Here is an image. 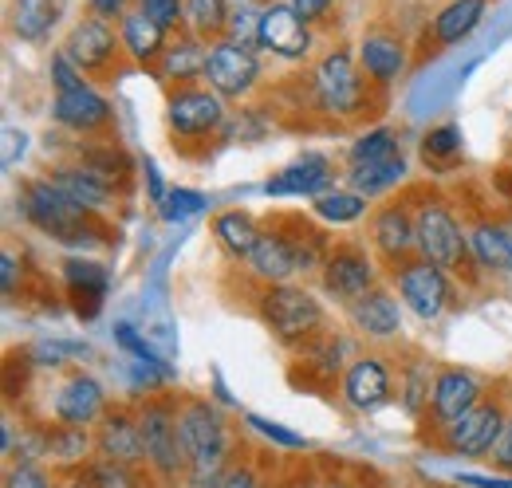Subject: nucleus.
I'll return each instance as SVG.
<instances>
[{
    "mask_svg": "<svg viewBox=\"0 0 512 488\" xmlns=\"http://www.w3.org/2000/svg\"><path fill=\"white\" fill-rule=\"evenodd\" d=\"M178 429H182V449H186L190 473H221V461L229 449V433H225L221 414L209 402H190L178 414Z\"/></svg>",
    "mask_w": 512,
    "mask_h": 488,
    "instance_id": "1",
    "label": "nucleus"
},
{
    "mask_svg": "<svg viewBox=\"0 0 512 488\" xmlns=\"http://www.w3.org/2000/svg\"><path fill=\"white\" fill-rule=\"evenodd\" d=\"M24 213L36 229L56 241H83L87 237V209H79L56 182H32L24 189Z\"/></svg>",
    "mask_w": 512,
    "mask_h": 488,
    "instance_id": "2",
    "label": "nucleus"
},
{
    "mask_svg": "<svg viewBox=\"0 0 512 488\" xmlns=\"http://www.w3.org/2000/svg\"><path fill=\"white\" fill-rule=\"evenodd\" d=\"M264 319L268 327L284 339V343H296L304 335H312L323 323V307L316 304L312 292L304 288H292V284H272L264 292Z\"/></svg>",
    "mask_w": 512,
    "mask_h": 488,
    "instance_id": "3",
    "label": "nucleus"
},
{
    "mask_svg": "<svg viewBox=\"0 0 512 488\" xmlns=\"http://www.w3.org/2000/svg\"><path fill=\"white\" fill-rule=\"evenodd\" d=\"M414 237H418L422 260H430L438 268H457L461 256H465V237H461L453 213L438 201H426L414 213Z\"/></svg>",
    "mask_w": 512,
    "mask_h": 488,
    "instance_id": "4",
    "label": "nucleus"
},
{
    "mask_svg": "<svg viewBox=\"0 0 512 488\" xmlns=\"http://www.w3.org/2000/svg\"><path fill=\"white\" fill-rule=\"evenodd\" d=\"M138 429H142V449H146V461L162 473V477H174L182 465H186V449H182V429H178V414L162 402L146 406L142 418H138Z\"/></svg>",
    "mask_w": 512,
    "mask_h": 488,
    "instance_id": "5",
    "label": "nucleus"
},
{
    "mask_svg": "<svg viewBox=\"0 0 512 488\" xmlns=\"http://www.w3.org/2000/svg\"><path fill=\"white\" fill-rule=\"evenodd\" d=\"M205 79L221 99H241L256 83V56L241 40H217L205 60Z\"/></svg>",
    "mask_w": 512,
    "mask_h": 488,
    "instance_id": "6",
    "label": "nucleus"
},
{
    "mask_svg": "<svg viewBox=\"0 0 512 488\" xmlns=\"http://www.w3.org/2000/svg\"><path fill=\"white\" fill-rule=\"evenodd\" d=\"M256 40H260V48H268L280 60H304L312 48L308 20L292 4H268L256 16Z\"/></svg>",
    "mask_w": 512,
    "mask_h": 488,
    "instance_id": "7",
    "label": "nucleus"
},
{
    "mask_svg": "<svg viewBox=\"0 0 512 488\" xmlns=\"http://www.w3.org/2000/svg\"><path fill=\"white\" fill-rule=\"evenodd\" d=\"M316 95H320V107L327 115H355L359 103H363V79L355 71V63L347 52H331L323 56V63L316 67Z\"/></svg>",
    "mask_w": 512,
    "mask_h": 488,
    "instance_id": "8",
    "label": "nucleus"
},
{
    "mask_svg": "<svg viewBox=\"0 0 512 488\" xmlns=\"http://www.w3.org/2000/svg\"><path fill=\"white\" fill-rule=\"evenodd\" d=\"M398 292L406 307L422 319H438L449 307V280L446 268L430 264V260H410L398 268Z\"/></svg>",
    "mask_w": 512,
    "mask_h": 488,
    "instance_id": "9",
    "label": "nucleus"
},
{
    "mask_svg": "<svg viewBox=\"0 0 512 488\" xmlns=\"http://www.w3.org/2000/svg\"><path fill=\"white\" fill-rule=\"evenodd\" d=\"M119 48H123V40H115L111 24L99 20V16H91V20H79V24L71 28V36H67V44H64V56L75 63L83 75H95V71H107V67L115 63Z\"/></svg>",
    "mask_w": 512,
    "mask_h": 488,
    "instance_id": "10",
    "label": "nucleus"
},
{
    "mask_svg": "<svg viewBox=\"0 0 512 488\" xmlns=\"http://www.w3.org/2000/svg\"><path fill=\"white\" fill-rule=\"evenodd\" d=\"M505 433V418L497 406H473L469 414H461L457 422L446 426V445L453 453H465V457H481V453H493V445L501 441Z\"/></svg>",
    "mask_w": 512,
    "mask_h": 488,
    "instance_id": "11",
    "label": "nucleus"
},
{
    "mask_svg": "<svg viewBox=\"0 0 512 488\" xmlns=\"http://www.w3.org/2000/svg\"><path fill=\"white\" fill-rule=\"evenodd\" d=\"M323 288L335 296V300H359V296H367L371 288H375V268H371V260H367V252H359V248H351V244H343V248H335L331 256H327V264H323Z\"/></svg>",
    "mask_w": 512,
    "mask_h": 488,
    "instance_id": "12",
    "label": "nucleus"
},
{
    "mask_svg": "<svg viewBox=\"0 0 512 488\" xmlns=\"http://www.w3.org/2000/svg\"><path fill=\"white\" fill-rule=\"evenodd\" d=\"M166 119L170 130L182 134V138H197V134H209L217 130L225 119V107H221V95L217 91H201V87H186L170 99L166 107Z\"/></svg>",
    "mask_w": 512,
    "mask_h": 488,
    "instance_id": "13",
    "label": "nucleus"
},
{
    "mask_svg": "<svg viewBox=\"0 0 512 488\" xmlns=\"http://www.w3.org/2000/svg\"><path fill=\"white\" fill-rule=\"evenodd\" d=\"M331 185V162L323 154H304L300 162H292L288 170H280L276 178L264 182L268 197H320Z\"/></svg>",
    "mask_w": 512,
    "mask_h": 488,
    "instance_id": "14",
    "label": "nucleus"
},
{
    "mask_svg": "<svg viewBox=\"0 0 512 488\" xmlns=\"http://www.w3.org/2000/svg\"><path fill=\"white\" fill-rule=\"evenodd\" d=\"M477 398H481V386H477L473 374H465V370H442V374L434 378L430 406H434L438 422L449 426V422H457L461 414H469V410L477 406Z\"/></svg>",
    "mask_w": 512,
    "mask_h": 488,
    "instance_id": "15",
    "label": "nucleus"
},
{
    "mask_svg": "<svg viewBox=\"0 0 512 488\" xmlns=\"http://www.w3.org/2000/svg\"><path fill=\"white\" fill-rule=\"evenodd\" d=\"M52 111H56V122H64V126L79 130V134H91V130L111 122L107 99L99 91H91L87 83L75 87V91H56V107Z\"/></svg>",
    "mask_w": 512,
    "mask_h": 488,
    "instance_id": "16",
    "label": "nucleus"
},
{
    "mask_svg": "<svg viewBox=\"0 0 512 488\" xmlns=\"http://www.w3.org/2000/svg\"><path fill=\"white\" fill-rule=\"evenodd\" d=\"M103 414V386L87 374L67 378L56 394V418L64 426H91Z\"/></svg>",
    "mask_w": 512,
    "mask_h": 488,
    "instance_id": "17",
    "label": "nucleus"
},
{
    "mask_svg": "<svg viewBox=\"0 0 512 488\" xmlns=\"http://www.w3.org/2000/svg\"><path fill=\"white\" fill-rule=\"evenodd\" d=\"M343 394L355 410H379L390 398V374L379 359H359L343 378Z\"/></svg>",
    "mask_w": 512,
    "mask_h": 488,
    "instance_id": "18",
    "label": "nucleus"
},
{
    "mask_svg": "<svg viewBox=\"0 0 512 488\" xmlns=\"http://www.w3.org/2000/svg\"><path fill=\"white\" fill-rule=\"evenodd\" d=\"M119 40L138 63L162 60V52H166V28L154 24L142 8H130L127 16L119 20Z\"/></svg>",
    "mask_w": 512,
    "mask_h": 488,
    "instance_id": "19",
    "label": "nucleus"
},
{
    "mask_svg": "<svg viewBox=\"0 0 512 488\" xmlns=\"http://www.w3.org/2000/svg\"><path fill=\"white\" fill-rule=\"evenodd\" d=\"M371 237H375V248L383 252L386 260H402V256H410L418 248L414 217L402 205H386L383 213L375 217V225H371Z\"/></svg>",
    "mask_w": 512,
    "mask_h": 488,
    "instance_id": "20",
    "label": "nucleus"
},
{
    "mask_svg": "<svg viewBox=\"0 0 512 488\" xmlns=\"http://www.w3.org/2000/svg\"><path fill=\"white\" fill-rule=\"evenodd\" d=\"M245 260H249V268H253L256 276L268 280V284H284L292 272H300L292 244L284 241L280 233H260V241H256V248Z\"/></svg>",
    "mask_w": 512,
    "mask_h": 488,
    "instance_id": "21",
    "label": "nucleus"
},
{
    "mask_svg": "<svg viewBox=\"0 0 512 488\" xmlns=\"http://www.w3.org/2000/svg\"><path fill=\"white\" fill-rule=\"evenodd\" d=\"M359 60L363 71L375 79V83H394L406 67V48L398 36H386V32H371L363 36V48H359Z\"/></svg>",
    "mask_w": 512,
    "mask_h": 488,
    "instance_id": "22",
    "label": "nucleus"
},
{
    "mask_svg": "<svg viewBox=\"0 0 512 488\" xmlns=\"http://www.w3.org/2000/svg\"><path fill=\"white\" fill-rule=\"evenodd\" d=\"M56 20H60V0H12L8 4V24L28 44L48 40V32L56 28Z\"/></svg>",
    "mask_w": 512,
    "mask_h": 488,
    "instance_id": "23",
    "label": "nucleus"
},
{
    "mask_svg": "<svg viewBox=\"0 0 512 488\" xmlns=\"http://www.w3.org/2000/svg\"><path fill=\"white\" fill-rule=\"evenodd\" d=\"M64 276H67V288H71V300H75V311L83 319H91L103 296H107V272L91 260H67L64 264Z\"/></svg>",
    "mask_w": 512,
    "mask_h": 488,
    "instance_id": "24",
    "label": "nucleus"
},
{
    "mask_svg": "<svg viewBox=\"0 0 512 488\" xmlns=\"http://www.w3.org/2000/svg\"><path fill=\"white\" fill-rule=\"evenodd\" d=\"M99 449L107 461H119V465H134L146 457L142 429H138V422H130L127 414H107V422L99 429Z\"/></svg>",
    "mask_w": 512,
    "mask_h": 488,
    "instance_id": "25",
    "label": "nucleus"
},
{
    "mask_svg": "<svg viewBox=\"0 0 512 488\" xmlns=\"http://www.w3.org/2000/svg\"><path fill=\"white\" fill-rule=\"evenodd\" d=\"M351 319H355V327L363 331V335H371V339H390L394 331H398V304L379 292V288H371L367 296H359L355 304H351Z\"/></svg>",
    "mask_w": 512,
    "mask_h": 488,
    "instance_id": "26",
    "label": "nucleus"
},
{
    "mask_svg": "<svg viewBox=\"0 0 512 488\" xmlns=\"http://www.w3.org/2000/svg\"><path fill=\"white\" fill-rule=\"evenodd\" d=\"M485 16V0H449L434 16V44H461Z\"/></svg>",
    "mask_w": 512,
    "mask_h": 488,
    "instance_id": "27",
    "label": "nucleus"
},
{
    "mask_svg": "<svg viewBox=\"0 0 512 488\" xmlns=\"http://www.w3.org/2000/svg\"><path fill=\"white\" fill-rule=\"evenodd\" d=\"M402 178H406V158H402V154L383 158V162L351 166V174H347L351 189H355V193H363V197H379V193H386L390 185H398Z\"/></svg>",
    "mask_w": 512,
    "mask_h": 488,
    "instance_id": "28",
    "label": "nucleus"
},
{
    "mask_svg": "<svg viewBox=\"0 0 512 488\" xmlns=\"http://www.w3.org/2000/svg\"><path fill=\"white\" fill-rule=\"evenodd\" d=\"M56 185L64 189V197H71L79 209H99V205H107V197H111V185L103 182L99 174H91L87 166L83 170H56Z\"/></svg>",
    "mask_w": 512,
    "mask_h": 488,
    "instance_id": "29",
    "label": "nucleus"
},
{
    "mask_svg": "<svg viewBox=\"0 0 512 488\" xmlns=\"http://www.w3.org/2000/svg\"><path fill=\"white\" fill-rule=\"evenodd\" d=\"M469 248H473V256H477V264H481V268H493V272H512L505 225H477V229L469 233Z\"/></svg>",
    "mask_w": 512,
    "mask_h": 488,
    "instance_id": "30",
    "label": "nucleus"
},
{
    "mask_svg": "<svg viewBox=\"0 0 512 488\" xmlns=\"http://www.w3.org/2000/svg\"><path fill=\"white\" fill-rule=\"evenodd\" d=\"M205 60H209V52L197 40H178L162 52L158 71H162V79H197V75H205Z\"/></svg>",
    "mask_w": 512,
    "mask_h": 488,
    "instance_id": "31",
    "label": "nucleus"
},
{
    "mask_svg": "<svg viewBox=\"0 0 512 488\" xmlns=\"http://www.w3.org/2000/svg\"><path fill=\"white\" fill-rule=\"evenodd\" d=\"M213 233H217V241L225 252H233V256H249L260 241V233H256L253 217L249 213H241V209H233V213H221L217 221H213Z\"/></svg>",
    "mask_w": 512,
    "mask_h": 488,
    "instance_id": "32",
    "label": "nucleus"
},
{
    "mask_svg": "<svg viewBox=\"0 0 512 488\" xmlns=\"http://www.w3.org/2000/svg\"><path fill=\"white\" fill-rule=\"evenodd\" d=\"M316 217L323 221H335V225H351V221H359L363 213H367V197L363 193H355V189H327L316 197Z\"/></svg>",
    "mask_w": 512,
    "mask_h": 488,
    "instance_id": "33",
    "label": "nucleus"
},
{
    "mask_svg": "<svg viewBox=\"0 0 512 488\" xmlns=\"http://www.w3.org/2000/svg\"><path fill=\"white\" fill-rule=\"evenodd\" d=\"M186 24L197 40H217L229 28V4L225 0H186Z\"/></svg>",
    "mask_w": 512,
    "mask_h": 488,
    "instance_id": "34",
    "label": "nucleus"
},
{
    "mask_svg": "<svg viewBox=\"0 0 512 488\" xmlns=\"http://www.w3.org/2000/svg\"><path fill=\"white\" fill-rule=\"evenodd\" d=\"M398 154V138H394V130H367L355 146H351V166H363V162H383V158H394Z\"/></svg>",
    "mask_w": 512,
    "mask_h": 488,
    "instance_id": "35",
    "label": "nucleus"
},
{
    "mask_svg": "<svg viewBox=\"0 0 512 488\" xmlns=\"http://www.w3.org/2000/svg\"><path fill=\"white\" fill-rule=\"evenodd\" d=\"M422 154H426V162H434V166H449V162L461 154V130H457L453 122L430 130L426 142H422Z\"/></svg>",
    "mask_w": 512,
    "mask_h": 488,
    "instance_id": "36",
    "label": "nucleus"
},
{
    "mask_svg": "<svg viewBox=\"0 0 512 488\" xmlns=\"http://www.w3.org/2000/svg\"><path fill=\"white\" fill-rule=\"evenodd\" d=\"M205 205H209V201H205V193H197V189H170V193H166V201L158 205V213H162V221L178 225V221L197 217Z\"/></svg>",
    "mask_w": 512,
    "mask_h": 488,
    "instance_id": "37",
    "label": "nucleus"
},
{
    "mask_svg": "<svg viewBox=\"0 0 512 488\" xmlns=\"http://www.w3.org/2000/svg\"><path fill=\"white\" fill-rule=\"evenodd\" d=\"M87 488H134V477L119 461H99L87 469Z\"/></svg>",
    "mask_w": 512,
    "mask_h": 488,
    "instance_id": "38",
    "label": "nucleus"
},
{
    "mask_svg": "<svg viewBox=\"0 0 512 488\" xmlns=\"http://www.w3.org/2000/svg\"><path fill=\"white\" fill-rule=\"evenodd\" d=\"M138 8L162 28H178L186 20V0H138Z\"/></svg>",
    "mask_w": 512,
    "mask_h": 488,
    "instance_id": "39",
    "label": "nucleus"
},
{
    "mask_svg": "<svg viewBox=\"0 0 512 488\" xmlns=\"http://www.w3.org/2000/svg\"><path fill=\"white\" fill-rule=\"evenodd\" d=\"M249 426L260 433V437H268V441H276V445H288V449H304L308 441L300 437V433H292V429H284V426H276V422H268V418H249Z\"/></svg>",
    "mask_w": 512,
    "mask_h": 488,
    "instance_id": "40",
    "label": "nucleus"
},
{
    "mask_svg": "<svg viewBox=\"0 0 512 488\" xmlns=\"http://www.w3.org/2000/svg\"><path fill=\"white\" fill-rule=\"evenodd\" d=\"M115 331H119V343H123V347H130V351H134L146 366H154V370H162V374H166V363L146 347V339H138V335H134V327H130V323H119Z\"/></svg>",
    "mask_w": 512,
    "mask_h": 488,
    "instance_id": "41",
    "label": "nucleus"
},
{
    "mask_svg": "<svg viewBox=\"0 0 512 488\" xmlns=\"http://www.w3.org/2000/svg\"><path fill=\"white\" fill-rule=\"evenodd\" d=\"M4 488H52V481H48V473L36 469V465H16V469H8Z\"/></svg>",
    "mask_w": 512,
    "mask_h": 488,
    "instance_id": "42",
    "label": "nucleus"
},
{
    "mask_svg": "<svg viewBox=\"0 0 512 488\" xmlns=\"http://www.w3.org/2000/svg\"><path fill=\"white\" fill-rule=\"evenodd\" d=\"M52 449L64 453V461H71V457H79L87 449V437L79 433V426H71V437H52Z\"/></svg>",
    "mask_w": 512,
    "mask_h": 488,
    "instance_id": "43",
    "label": "nucleus"
},
{
    "mask_svg": "<svg viewBox=\"0 0 512 488\" xmlns=\"http://www.w3.org/2000/svg\"><path fill=\"white\" fill-rule=\"evenodd\" d=\"M288 4H292V8H296L304 20H308V24H316V20H323V16H327V8H331L335 0H288Z\"/></svg>",
    "mask_w": 512,
    "mask_h": 488,
    "instance_id": "44",
    "label": "nucleus"
},
{
    "mask_svg": "<svg viewBox=\"0 0 512 488\" xmlns=\"http://www.w3.org/2000/svg\"><path fill=\"white\" fill-rule=\"evenodd\" d=\"M493 461H497L501 469H512V418L505 422V433H501V441L493 445Z\"/></svg>",
    "mask_w": 512,
    "mask_h": 488,
    "instance_id": "45",
    "label": "nucleus"
},
{
    "mask_svg": "<svg viewBox=\"0 0 512 488\" xmlns=\"http://www.w3.org/2000/svg\"><path fill=\"white\" fill-rule=\"evenodd\" d=\"M0 288H4V296L16 292V256H12V252L0 256Z\"/></svg>",
    "mask_w": 512,
    "mask_h": 488,
    "instance_id": "46",
    "label": "nucleus"
},
{
    "mask_svg": "<svg viewBox=\"0 0 512 488\" xmlns=\"http://www.w3.org/2000/svg\"><path fill=\"white\" fill-rule=\"evenodd\" d=\"M146 185H150V201H154V205H162L170 189L162 185V174H158V166H154L150 158H146Z\"/></svg>",
    "mask_w": 512,
    "mask_h": 488,
    "instance_id": "47",
    "label": "nucleus"
},
{
    "mask_svg": "<svg viewBox=\"0 0 512 488\" xmlns=\"http://www.w3.org/2000/svg\"><path fill=\"white\" fill-rule=\"evenodd\" d=\"M24 134H16V130H4V170H12L16 166V146L24 150Z\"/></svg>",
    "mask_w": 512,
    "mask_h": 488,
    "instance_id": "48",
    "label": "nucleus"
},
{
    "mask_svg": "<svg viewBox=\"0 0 512 488\" xmlns=\"http://www.w3.org/2000/svg\"><path fill=\"white\" fill-rule=\"evenodd\" d=\"M123 4H127V0H91V12H95L99 20H107V16H119V20H123V16H127Z\"/></svg>",
    "mask_w": 512,
    "mask_h": 488,
    "instance_id": "49",
    "label": "nucleus"
},
{
    "mask_svg": "<svg viewBox=\"0 0 512 488\" xmlns=\"http://www.w3.org/2000/svg\"><path fill=\"white\" fill-rule=\"evenodd\" d=\"M221 488H260V481H256L249 469H229L225 481H221Z\"/></svg>",
    "mask_w": 512,
    "mask_h": 488,
    "instance_id": "50",
    "label": "nucleus"
},
{
    "mask_svg": "<svg viewBox=\"0 0 512 488\" xmlns=\"http://www.w3.org/2000/svg\"><path fill=\"white\" fill-rule=\"evenodd\" d=\"M457 481L473 488H512V481H501V477H473V473H465V477H457Z\"/></svg>",
    "mask_w": 512,
    "mask_h": 488,
    "instance_id": "51",
    "label": "nucleus"
},
{
    "mask_svg": "<svg viewBox=\"0 0 512 488\" xmlns=\"http://www.w3.org/2000/svg\"><path fill=\"white\" fill-rule=\"evenodd\" d=\"M505 241H509V260H512V221L505 225Z\"/></svg>",
    "mask_w": 512,
    "mask_h": 488,
    "instance_id": "52",
    "label": "nucleus"
},
{
    "mask_svg": "<svg viewBox=\"0 0 512 488\" xmlns=\"http://www.w3.org/2000/svg\"><path fill=\"white\" fill-rule=\"evenodd\" d=\"M71 488H87V485H71Z\"/></svg>",
    "mask_w": 512,
    "mask_h": 488,
    "instance_id": "53",
    "label": "nucleus"
},
{
    "mask_svg": "<svg viewBox=\"0 0 512 488\" xmlns=\"http://www.w3.org/2000/svg\"><path fill=\"white\" fill-rule=\"evenodd\" d=\"M335 488H339V485H335Z\"/></svg>",
    "mask_w": 512,
    "mask_h": 488,
    "instance_id": "54",
    "label": "nucleus"
}]
</instances>
